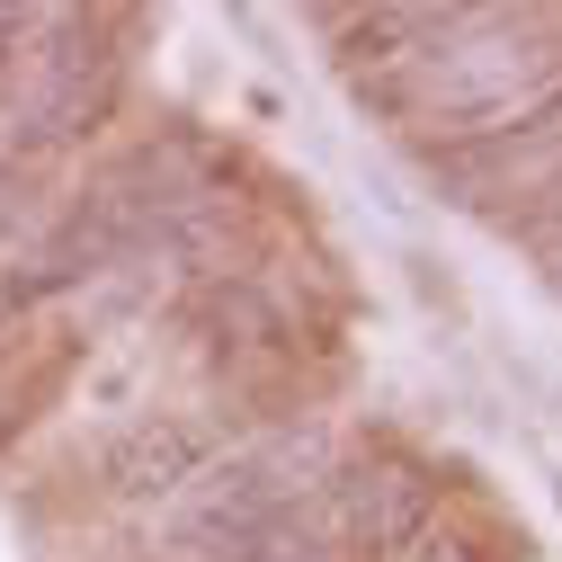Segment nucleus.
I'll use <instances>...</instances> for the list:
<instances>
[{"instance_id": "nucleus-1", "label": "nucleus", "mask_w": 562, "mask_h": 562, "mask_svg": "<svg viewBox=\"0 0 562 562\" xmlns=\"http://www.w3.org/2000/svg\"><path fill=\"white\" fill-rule=\"evenodd\" d=\"M429 518H438V491L419 464H348L330 473V536L367 562H402L429 544Z\"/></svg>"}, {"instance_id": "nucleus-2", "label": "nucleus", "mask_w": 562, "mask_h": 562, "mask_svg": "<svg viewBox=\"0 0 562 562\" xmlns=\"http://www.w3.org/2000/svg\"><path fill=\"white\" fill-rule=\"evenodd\" d=\"M205 464H215V429H196V419H179V411H144V419H125V429L99 447V482L125 509L179 501V491L205 482Z\"/></svg>"}, {"instance_id": "nucleus-3", "label": "nucleus", "mask_w": 562, "mask_h": 562, "mask_svg": "<svg viewBox=\"0 0 562 562\" xmlns=\"http://www.w3.org/2000/svg\"><path fill=\"white\" fill-rule=\"evenodd\" d=\"M464 10H367V19H339V63L348 81H393V72H419L447 36H456Z\"/></svg>"}, {"instance_id": "nucleus-4", "label": "nucleus", "mask_w": 562, "mask_h": 562, "mask_svg": "<svg viewBox=\"0 0 562 562\" xmlns=\"http://www.w3.org/2000/svg\"><path fill=\"white\" fill-rule=\"evenodd\" d=\"M196 322L224 348H286V313H277V295H259L250 277H205L196 286Z\"/></svg>"}, {"instance_id": "nucleus-5", "label": "nucleus", "mask_w": 562, "mask_h": 562, "mask_svg": "<svg viewBox=\"0 0 562 562\" xmlns=\"http://www.w3.org/2000/svg\"><path fill=\"white\" fill-rule=\"evenodd\" d=\"M553 509H562V482H553Z\"/></svg>"}]
</instances>
